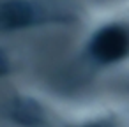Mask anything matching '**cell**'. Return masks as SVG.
I'll return each instance as SVG.
<instances>
[{
	"instance_id": "obj_1",
	"label": "cell",
	"mask_w": 129,
	"mask_h": 127,
	"mask_svg": "<svg viewBox=\"0 0 129 127\" xmlns=\"http://www.w3.org/2000/svg\"><path fill=\"white\" fill-rule=\"evenodd\" d=\"M88 55L99 64H117L129 57V20L111 18L95 27L87 46Z\"/></svg>"
},
{
	"instance_id": "obj_2",
	"label": "cell",
	"mask_w": 129,
	"mask_h": 127,
	"mask_svg": "<svg viewBox=\"0 0 129 127\" xmlns=\"http://www.w3.org/2000/svg\"><path fill=\"white\" fill-rule=\"evenodd\" d=\"M11 118L25 127H39L44 122V111L30 97H16L11 102Z\"/></svg>"
},
{
	"instance_id": "obj_3",
	"label": "cell",
	"mask_w": 129,
	"mask_h": 127,
	"mask_svg": "<svg viewBox=\"0 0 129 127\" xmlns=\"http://www.w3.org/2000/svg\"><path fill=\"white\" fill-rule=\"evenodd\" d=\"M83 127H113L110 122H104V120H101V122H94V123H88V125H83Z\"/></svg>"
}]
</instances>
